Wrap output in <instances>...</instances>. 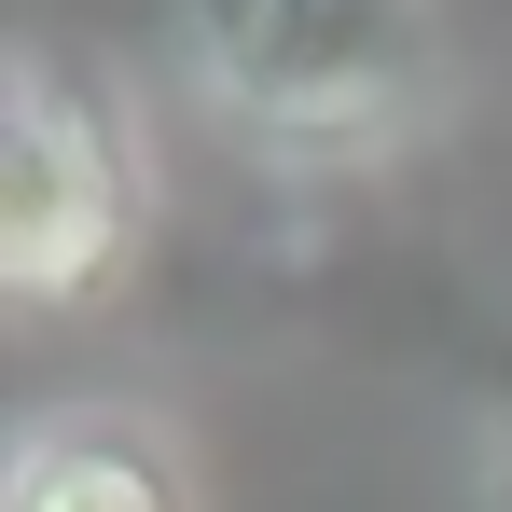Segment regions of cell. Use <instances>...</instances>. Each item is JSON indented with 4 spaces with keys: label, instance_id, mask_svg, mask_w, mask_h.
<instances>
[{
    "label": "cell",
    "instance_id": "obj_1",
    "mask_svg": "<svg viewBox=\"0 0 512 512\" xmlns=\"http://www.w3.org/2000/svg\"><path fill=\"white\" fill-rule=\"evenodd\" d=\"M139 153L125 111L70 56H14L0 70V291L14 305H97L139 263Z\"/></svg>",
    "mask_w": 512,
    "mask_h": 512
},
{
    "label": "cell",
    "instance_id": "obj_3",
    "mask_svg": "<svg viewBox=\"0 0 512 512\" xmlns=\"http://www.w3.org/2000/svg\"><path fill=\"white\" fill-rule=\"evenodd\" d=\"M0 512H194V485H180V443L153 416H125V402H56V416L14 429Z\"/></svg>",
    "mask_w": 512,
    "mask_h": 512
},
{
    "label": "cell",
    "instance_id": "obj_2",
    "mask_svg": "<svg viewBox=\"0 0 512 512\" xmlns=\"http://www.w3.org/2000/svg\"><path fill=\"white\" fill-rule=\"evenodd\" d=\"M194 70L277 153H360L402 111V0H194Z\"/></svg>",
    "mask_w": 512,
    "mask_h": 512
},
{
    "label": "cell",
    "instance_id": "obj_4",
    "mask_svg": "<svg viewBox=\"0 0 512 512\" xmlns=\"http://www.w3.org/2000/svg\"><path fill=\"white\" fill-rule=\"evenodd\" d=\"M485 416H499V512H512V346H485Z\"/></svg>",
    "mask_w": 512,
    "mask_h": 512
}]
</instances>
